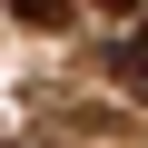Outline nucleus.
<instances>
[{"label":"nucleus","mask_w":148,"mask_h":148,"mask_svg":"<svg viewBox=\"0 0 148 148\" xmlns=\"http://www.w3.org/2000/svg\"><path fill=\"white\" fill-rule=\"evenodd\" d=\"M109 59H119V79H128V89H138V99H148V20H138V30H128V40H119V49H109Z\"/></svg>","instance_id":"obj_1"},{"label":"nucleus","mask_w":148,"mask_h":148,"mask_svg":"<svg viewBox=\"0 0 148 148\" xmlns=\"http://www.w3.org/2000/svg\"><path fill=\"white\" fill-rule=\"evenodd\" d=\"M99 10H119V20H128V10H138V0H99Z\"/></svg>","instance_id":"obj_3"},{"label":"nucleus","mask_w":148,"mask_h":148,"mask_svg":"<svg viewBox=\"0 0 148 148\" xmlns=\"http://www.w3.org/2000/svg\"><path fill=\"white\" fill-rule=\"evenodd\" d=\"M10 10H20V20H30V30H59V20H69V10H79V0H10Z\"/></svg>","instance_id":"obj_2"}]
</instances>
